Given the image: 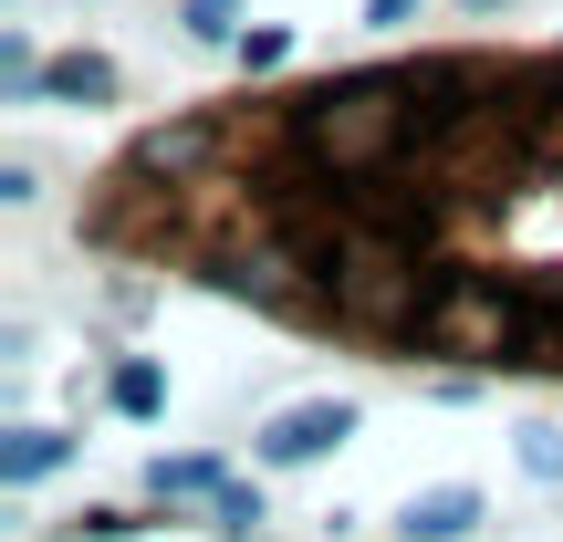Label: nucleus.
I'll return each mask as SVG.
<instances>
[{
    "label": "nucleus",
    "instance_id": "f257e3e1",
    "mask_svg": "<svg viewBox=\"0 0 563 542\" xmlns=\"http://www.w3.org/2000/svg\"><path fill=\"white\" fill-rule=\"evenodd\" d=\"M344 439H355V407L344 397H302V407H282V418H262L251 449H262V469H313L323 449H344Z\"/></svg>",
    "mask_w": 563,
    "mask_h": 542
},
{
    "label": "nucleus",
    "instance_id": "f03ea898",
    "mask_svg": "<svg viewBox=\"0 0 563 542\" xmlns=\"http://www.w3.org/2000/svg\"><path fill=\"white\" fill-rule=\"evenodd\" d=\"M470 522H481V490L449 480V490H418V501L397 511V542H460Z\"/></svg>",
    "mask_w": 563,
    "mask_h": 542
},
{
    "label": "nucleus",
    "instance_id": "7ed1b4c3",
    "mask_svg": "<svg viewBox=\"0 0 563 542\" xmlns=\"http://www.w3.org/2000/svg\"><path fill=\"white\" fill-rule=\"evenodd\" d=\"M115 63H104V53H53V63H42V104H115Z\"/></svg>",
    "mask_w": 563,
    "mask_h": 542
},
{
    "label": "nucleus",
    "instance_id": "20e7f679",
    "mask_svg": "<svg viewBox=\"0 0 563 542\" xmlns=\"http://www.w3.org/2000/svg\"><path fill=\"white\" fill-rule=\"evenodd\" d=\"M74 460V439H63V428H11V439H0V480H53V469Z\"/></svg>",
    "mask_w": 563,
    "mask_h": 542
},
{
    "label": "nucleus",
    "instance_id": "39448f33",
    "mask_svg": "<svg viewBox=\"0 0 563 542\" xmlns=\"http://www.w3.org/2000/svg\"><path fill=\"white\" fill-rule=\"evenodd\" d=\"M104 397H115L125 418H157V407H167V376H157V365H146V355H125V365H115V386H104Z\"/></svg>",
    "mask_w": 563,
    "mask_h": 542
},
{
    "label": "nucleus",
    "instance_id": "423d86ee",
    "mask_svg": "<svg viewBox=\"0 0 563 542\" xmlns=\"http://www.w3.org/2000/svg\"><path fill=\"white\" fill-rule=\"evenodd\" d=\"M146 490H157V501H199V490H230V480H220V460H157Z\"/></svg>",
    "mask_w": 563,
    "mask_h": 542
},
{
    "label": "nucleus",
    "instance_id": "0eeeda50",
    "mask_svg": "<svg viewBox=\"0 0 563 542\" xmlns=\"http://www.w3.org/2000/svg\"><path fill=\"white\" fill-rule=\"evenodd\" d=\"M178 32L188 42H241V0H178Z\"/></svg>",
    "mask_w": 563,
    "mask_h": 542
},
{
    "label": "nucleus",
    "instance_id": "6e6552de",
    "mask_svg": "<svg viewBox=\"0 0 563 542\" xmlns=\"http://www.w3.org/2000/svg\"><path fill=\"white\" fill-rule=\"evenodd\" d=\"M292 63V32H241V74H282Z\"/></svg>",
    "mask_w": 563,
    "mask_h": 542
},
{
    "label": "nucleus",
    "instance_id": "1a4fd4ad",
    "mask_svg": "<svg viewBox=\"0 0 563 542\" xmlns=\"http://www.w3.org/2000/svg\"><path fill=\"white\" fill-rule=\"evenodd\" d=\"M522 469L532 480H563V428H522Z\"/></svg>",
    "mask_w": 563,
    "mask_h": 542
},
{
    "label": "nucleus",
    "instance_id": "9d476101",
    "mask_svg": "<svg viewBox=\"0 0 563 542\" xmlns=\"http://www.w3.org/2000/svg\"><path fill=\"white\" fill-rule=\"evenodd\" d=\"M418 11H428V0H365V21H376V32H407Z\"/></svg>",
    "mask_w": 563,
    "mask_h": 542
},
{
    "label": "nucleus",
    "instance_id": "9b49d317",
    "mask_svg": "<svg viewBox=\"0 0 563 542\" xmlns=\"http://www.w3.org/2000/svg\"><path fill=\"white\" fill-rule=\"evenodd\" d=\"M460 11H501V0H460Z\"/></svg>",
    "mask_w": 563,
    "mask_h": 542
}]
</instances>
